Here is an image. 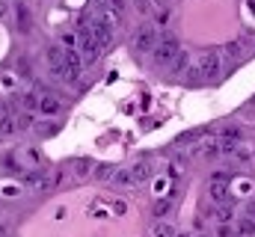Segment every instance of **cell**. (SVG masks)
Instances as JSON below:
<instances>
[{
	"mask_svg": "<svg viewBox=\"0 0 255 237\" xmlns=\"http://www.w3.org/2000/svg\"><path fill=\"white\" fill-rule=\"evenodd\" d=\"M178 51H181V45H178L175 36H163V39L151 48V54H154V62H157V65H169Z\"/></svg>",
	"mask_w": 255,
	"mask_h": 237,
	"instance_id": "6da1fadb",
	"label": "cell"
},
{
	"mask_svg": "<svg viewBox=\"0 0 255 237\" xmlns=\"http://www.w3.org/2000/svg\"><path fill=\"white\" fill-rule=\"evenodd\" d=\"M157 45V30L154 27H139L136 30V36H133V48H136V54H151V48Z\"/></svg>",
	"mask_w": 255,
	"mask_h": 237,
	"instance_id": "7a4b0ae2",
	"label": "cell"
},
{
	"mask_svg": "<svg viewBox=\"0 0 255 237\" xmlns=\"http://www.w3.org/2000/svg\"><path fill=\"white\" fill-rule=\"evenodd\" d=\"M190 74L193 77H217V74H220V57H217V54H205Z\"/></svg>",
	"mask_w": 255,
	"mask_h": 237,
	"instance_id": "3957f363",
	"label": "cell"
},
{
	"mask_svg": "<svg viewBox=\"0 0 255 237\" xmlns=\"http://www.w3.org/2000/svg\"><path fill=\"white\" fill-rule=\"evenodd\" d=\"M80 57H83V62H89V65L101 59V45H98L89 33H83V36H80Z\"/></svg>",
	"mask_w": 255,
	"mask_h": 237,
	"instance_id": "277c9868",
	"label": "cell"
},
{
	"mask_svg": "<svg viewBox=\"0 0 255 237\" xmlns=\"http://www.w3.org/2000/svg\"><path fill=\"white\" fill-rule=\"evenodd\" d=\"M24 184H27L30 190H45V187L51 184L48 169H33V172H27V175H24Z\"/></svg>",
	"mask_w": 255,
	"mask_h": 237,
	"instance_id": "5b68a950",
	"label": "cell"
},
{
	"mask_svg": "<svg viewBox=\"0 0 255 237\" xmlns=\"http://www.w3.org/2000/svg\"><path fill=\"white\" fill-rule=\"evenodd\" d=\"M15 21H18V30L27 36V33H33V15H30V9L24 6V3H18L15 6Z\"/></svg>",
	"mask_w": 255,
	"mask_h": 237,
	"instance_id": "8992f818",
	"label": "cell"
},
{
	"mask_svg": "<svg viewBox=\"0 0 255 237\" xmlns=\"http://www.w3.org/2000/svg\"><path fill=\"white\" fill-rule=\"evenodd\" d=\"M60 107H63V104H60V98H57V95H51V92H45V95L39 98V107H36V110H42L45 116H57V113H60Z\"/></svg>",
	"mask_w": 255,
	"mask_h": 237,
	"instance_id": "52a82bcc",
	"label": "cell"
},
{
	"mask_svg": "<svg viewBox=\"0 0 255 237\" xmlns=\"http://www.w3.org/2000/svg\"><path fill=\"white\" fill-rule=\"evenodd\" d=\"M211 199L214 202H229L232 199V184H226V181H211Z\"/></svg>",
	"mask_w": 255,
	"mask_h": 237,
	"instance_id": "ba28073f",
	"label": "cell"
},
{
	"mask_svg": "<svg viewBox=\"0 0 255 237\" xmlns=\"http://www.w3.org/2000/svg\"><path fill=\"white\" fill-rule=\"evenodd\" d=\"M151 175H154V166L145 163V160H139V163L130 166V178H133V184H142V181H148Z\"/></svg>",
	"mask_w": 255,
	"mask_h": 237,
	"instance_id": "9c48e42d",
	"label": "cell"
},
{
	"mask_svg": "<svg viewBox=\"0 0 255 237\" xmlns=\"http://www.w3.org/2000/svg\"><path fill=\"white\" fill-rule=\"evenodd\" d=\"M187 65H190V57H187L184 51H178V54L172 57V62H169V71H172L175 77H181V74L187 71Z\"/></svg>",
	"mask_w": 255,
	"mask_h": 237,
	"instance_id": "30bf717a",
	"label": "cell"
},
{
	"mask_svg": "<svg viewBox=\"0 0 255 237\" xmlns=\"http://www.w3.org/2000/svg\"><path fill=\"white\" fill-rule=\"evenodd\" d=\"M113 172H116V166H113V163H98V166L92 163V175L98 178V181H110Z\"/></svg>",
	"mask_w": 255,
	"mask_h": 237,
	"instance_id": "8fae6325",
	"label": "cell"
},
{
	"mask_svg": "<svg viewBox=\"0 0 255 237\" xmlns=\"http://www.w3.org/2000/svg\"><path fill=\"white\" fill-rule=\"evenodd\" d=\"M110 181H113L116 187H133V178H130V169H116Z\"/></svg>",
	"mask_w": 255,
	"mask_h": 237,
	"instance_id": "7c38bea8",
	"label": "cell"
},
{
	"mask_svg": "<svg viewBox=\"0 0 255 237\" xmlns=\"http://www.w3.org/2000/svg\"><path fill=\"white\" fill-rule=\"evenodd\" d=\"M235 235H244V237H255V220H250V217H244V220L238 223V229H235Z\"/></svg>",
	"mask_w": 255,
	"mask_h": 237,
	"instance_id": "4fadbf2b",
	"label": "cell"
},
{
	"mask_svg": "<svg viewBox=\"0 0 255 237\" xmlns=\"http://www.w3.org/2000/svg\"><path fill=\"white\" fill-rule=\"evenodd\" d=\"M71 166H74V175H80V178L92 172V160H89V157H77V160H74Z\"/></svg>",
	"mask_w": 255,
	"mask_h": 237,
	"instance_id": "5bb4252c",
	"label": "cell"
},
{
	"mask_svg": "<svg viewBox=\"0 0 255 237\" xmlns=\"http://www.w3.org/2000/svg\"><path fill=\"white\" fill-rule=\"evenodd\" d=\"M151 237H175V229H172L169 223H154V229H151Z\"/></svg>",
	"mask_w": 255,
	"mask_h": 237,
	"instance_id": "9a60e30c",
	"label": "cell"
},
{
	"mask_svg": "<svg viewBox=\"0 0 255 237\" xmlns=\"http://www.w3.org/2000/svg\"><path fill=\"white\" fill-rule=\"evenodd\" d=\"M196 154H202V157H217V154H220V145H217V142H202V145L196 148Z\"/></svg>",
	"mask_w": 255,
	"mask_h": 237,
	"instance_id": "2e32d148",
	"label": "cell"
},
{
	"mask_svg": "<svg viewBox=\"0 0 255 237\" xmlns=\"http://www.w3.org/2000/svg\"><path fill=\"white\" fill-rule=\"evenodd\" d=\"M226 57L229 59H241L244 57V45H241V42H229V45H226Z\"/></svg>",
	"mask_w": 255,
	"mask_h": 237,
	"instance_id": "e0dca14e",
	"label": "cell"
},
{
	"mask_svg": "<svg viewBox=\"0 0 255 237\" xmlns=\"http://www.w3.org/2000/svg\"><path fill=\"white\" fill-rule=\"evenodd\" d=\"M15 127H18V130H30V127H33V113H30V110L21 113V116L15 118Z\"/></svg>",
	"mask_w": 255,
	"mask_h": 237,
	"instance_id": "ac0fdd59",
	"label": "cell"
},
{
	"mask_svg": "<svg viewBox=\"0 0 255 237\" xmlns=\"http://www.w3.org/2000/svg\"><path fill=\"white\" fill-rule=\"evenodd\" d=\"M172 211V199L166 196V199H157V205H154V214L157 217H163V214H169Z\"/></svg>",
	"mask_w": 255,
	"mask_h": 237,
	"instance_id": "d6986e66",
	"label": "cell"
},
{
	"mask_svg": "<svg viewBox=\"0 0 255 237\" xmlns=\"http://www.w3.org/2000/svg\"><path fill=\"white\" fill-rule=\"evenodd\" d=\"M110 214L125 217V214H128V202H122V199H113V202H110Z\"/></svg>",
	"mask_w": 255,
	"mask_h": 237,
	"instance_id": "ffe728a7",
	"label": "cell"
},
{
	"mask_svg": "<svg viewBox=\"0 0 255 237\" xmlns=\"http://www.w3.org/2000/svg\"><path fill=\"white\" fill-rule=\"evenodd\" d=\"M24 98V110H36L39 107V95L36 92H27V95H21Z\"/></svg>",
	"mask_w": 255,
	"mask_h": 237,
	"instance_id": "44dd1931",
	"label": "cell"
},
{
	"mask_svg": "<svg viewBox=\"0 0 255 237\" xmlns=\"http://www.w3.org/2000/svg\"><path fill=\"white\" fill-rule=\"evenodd\" d=\"M232 217H235V211H232L229 205H223V208L217 211V220H220V223H232Z\"/></svg>",
	"mask_w": 255,
	"mask_h": 237,
	"instance_id": "7402d4cb",
	"label": "cell"
},
{
	"mask_svg": "<svg viewBox=\"0 0 255 237\" xmlns=\"http://www.w3.org/2000/svg\"><path fill=\"white\" fill-rule=\"evenodd\" d=\"M36 130H39V133H42V136H54V133H57V130H60V124H57V121H54V124H39V127H36Z\"/></svg>",
	"mask_w": 255,
	"mask_h": 237,
	"instance_id": "603a6c76",
	"label": "cell"
},
{
	"mask_svg": "<svg viewBox=\"0 0 255 237\" xmlns=\"http://www.w3.org/2000/svg\"><path fill=\"white\" fill-rule=\"evenodd\" d=\"M3 166H6V172H21V163H15V157H12V154H6V157H3Z\"/></svg>",
	"mask_w": 255,
	"mask_h": 237,
	"instance_id": "cb8c5ba5",
	"label": "cell"
},
{
	"mask_svg": "<svg viewBox=\"0 0 255 237\" xmlns=\"http://www.w3.org/2000/svg\"><path fill=\"white\" fill-rule=\"evenodd\" d=\"M89 214H92L95 220H107V217H110V211H107V208H101V205H92V208H89Z\"/></svg>",
	"mask_w": 255,
	"mask_h": 237,
	"instance_id": "d4e9b609",
	"label": "cell"
},
{
	"mask_svg": "<svg viewBox=\"0 0 255 237\" xmlns=\"http://www.w3.org/2000/svg\"><path fill=\"white\" fill-rule=\"evenodd\" d=\"M211 181H226V184H232L235 181V172H226V169H220V172H214Z\"/></svg>",
	"mask_w": 255,
	"mask_h": 237,
	"instance_id": "484cf974",
	"label": "cell"
},
{
	"mask_svg": "<svg viewBox=\"0 0 255 237\" xmlns=\"http://www.w3.org/2000/svg\"><path fill=\"white\" fill-rule=\"evenodd\" d=\"M18 71H21L18 77H24V80H30V77H33V74H30V62H27V59H21V62H18Z\"/></svg>",
	"mask_w": 255,
	"mask_h": 237,
	"instance_id": "4316f807",
	"label": "cell"
},
{
	"mask_svg": "<svg viewBox=\"0 0 255 237\" xmlns=\"http://www.w3.org/2000/svg\"><path fill=\"white\" fill-rule=\"evenodd\" d=\"M220 133H223V139H238V136H241V130H238L235 124H232V127H223Z\"/></svg>",
	"mask_w": 255,
	"mask_h": 237,
	"instance_id": "83f0119b",
	"label": "cell"
},
{
	"mask_svg": "<svg viewBox=\"0 0 255 237\" xmlns=\"http://www.w3.org/2000/svg\"><path fill=\"white\" fill-rule=\"evenodd\" d=\"M217 237H235V229H232L229 223H220V229H217Z\"/></svg>",
	"mask_w": 255,
	"mask_h": 237,
	"instance_id": "f1b7e54d",
	"label": "cell"
},
{
	"mask_svg": "<svg viewBox=\"0 0 255 237\" xmlns=\"http://www.w3.org/2000/svg\"><path fill=\"white\" fill-rule=\"evenodd\" d=\"M21 193V187H15V184H3V196H18Z\"/></svg>",
	"mask_w": 255,
	"mask_h": 237,
	"instance_id": "f546056e",
	"label": "cell"
},
{
	"mask_svg": "<svg viewBox=\"0 0 255 237\" xmlns=\"http://www.w3.org/2000/svg\"><path fill=\"white\" fill-rule=\"evenodd\" d=\"M27 157H30V163H36V166L42 163V154H39L36 148H30V151H27Z\"/></svg>",
	"mask_w": 255,
	"mask_h": 237,
	"instance_id": "4dcf8cb0",
	"label": "cell"
},
{
	"mask_svg": "<svg viewBox=\"0 0 255 237\" xmlns=\"http://www.w3.org/2000/svg\"><path fill=\"white\" fill-rule=\"evenodd\" d=\"M136 9H139L142 15H148V12H151V3H148V0H136Z\"/></svg>",
	"mask_w": 255,
	"mask_h": 237,
	"instance_id": "1f68e13d",
	"label": "cell"
},
{
	"mask_svg": "<svg viewBox=\"0 0 255 237\" xmlns=\"http://www.w3.org/2000/svg\"><path fill=\"white\" fill-rule=\"evenodd\" d=\"M244 214H247L250 220H255V202H247V205H244Z\"/></svg>",
	"mask_w": 255,
	"mask_h": 237,
	"instance_id": "d6a6232c",
	"label": "cell"
},
{
	"mask_svg": "<svg viewBox=\"0 0 255 237\" xmlns=\"http://www.w3.org/2000/svg\"><path fill=\"white\" fill-rule=\"evenodd\" d=\"M63 45H65V48H71V45H74V36H68V33H65V36H63Z\"/></svg>",
	"mask_w": 255,
	"mask_h": 237,
	"instance_id": "836d02e7",
	"label": "cell"
},
{
	"mask_svg": "<svg viewBox=\"0 0 255 237\" xmlns=\"http://www.w3.org/2000/svg\"><path fill=\"white\" fill-rule=\"evenodd\" d=\"M54 220H65V208H57L54 211Z\"/></svg>",
	"mask_w": 255,
	"mask_h": 237,
	"instance_id": "e575fe53",
	"label": "cell"
},
{
	"mask_svg": "<svg viewBox=\"0 0 255 237\" xmlns=\"http://www.w3.org/2000/svg\"><path fill=\"white\" fill-rule=\"evenodd\" d=\"M6 9H9V6H6V0H0V18L6 15Z\"/></svg>",
	"mask_w": 255,
	"mask_h": 237,
	"instance_id": "d590c367",
	"label": "cell"
},
{
	"mask_svg": "<svg viewBox=\"0 0 255 237\" xmlns=\"http://www.w3.org/2000/svg\"><path fill=\"white\" fill-rule=\"evenodd\" d=\"M110 3H113L116 9H122V6H125V0H110Z\"/></svg>",
	"mask_w": 255,
	"mask_h": 237,
	"instance_id": "8d00e7d4",
	"label": "cell"
},
{
	"mask_svg": "<svg viewBox=\"0 0 255 237\" xmlns=\"http://www.w3.org/2000/svg\"><path fill=\"white\" fill-rule=\"evenodd\" d=\"M0 116H3V107H0Z\"/></svg>",
	"mask_w": 255,
	"mask_h": 237,
	"instance_id": "74e56055",
	"label": "cell"
},
{
	"mask_svg": "<svg viewBox=\"0 0 255 237\" xmlns=\"http://www.w3.org/2000/svg\"><path fill=\"white\" fill-rule=\"evenodd\" d=\"M199 237H208V235H199Z\"/></svg>",
	"mask_w": 255,
	"mask_h": 237,
	"instance_id": "f35d334b",
	"label": "cell"
}]
</instances>
